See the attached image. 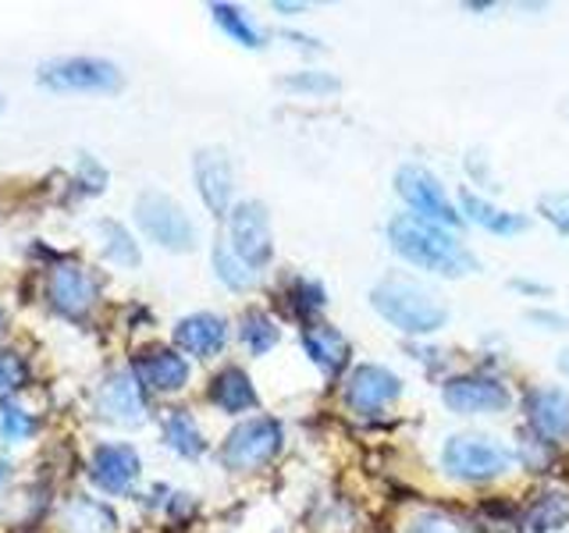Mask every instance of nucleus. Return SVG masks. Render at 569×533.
I'll return each mask as SVG.
<instances>
[{
    "instance_id": "1",
    "label": "nucleus",
    "mask_w": 569,
    "mask_h": 533,
    "mask_svg": "<svg viewBox=\"0 0 569 533\" xmlns=\"http://www.w3.org/2000/svg\"><path fill=\"white\" fill-rule=\"evenodd\" d=\"M388 242L402 260L441 278H462V274L480 271L477 257L467 245L456 242L441 224L423 221L417 213H399V218L388 224Z\"/></svg>"
},
{
    "instance_id": "2",
    "label": "nucleus",
    "mask_w": 569,
    "mask_h": 533,
    "mask_svg": "<svg viewBox=\"0 0 569 533\" xmlns=\"http://www.w3.org/2000/svg\"><path fill=\"white\" fill-rule=\"evenodd\" d=\"M370 302L391 328H399L402 334H435L449 320V306L420 281L388 274L370 289Z\"/></svg>"
},
{
    "instance_id": "3",
    "label": "nucleus",
    "mask_w": 569,
    "mask_h": 533,
    "mask_svg": "<svg viewBox=\"0 0 569 533\" xmlns=\"http://www.w3.org/2000/svg\"><path fill=\"white\" fill-rule=\"evenodd\" d=\"M136 224L142 228V235L157 242L160 249H171V253H192L196 249V228L189 221V213L182 210V203L171 200L164 192L139 195Z\"/></svg>"
},
{
    "instance_id": "4",
    "label": "nucleus",
    "mask_w": 569,
    "mask_h": 533,
    "mask_svg": "<svg viewBox=\"0 0 569 533\" xmlns=\"http://www.w3.org/2000/svg\"><path fill=\"white\" fill-rule=\"evenodd\" d=\"M281 423L274 416H253V420H242L236 431H231L221 444V462L228 470H260L267 466L278 452H281Z\"/></svg>"
},
{
    "instance_id": "5",
    "label": "nucleus",
    "mask_w": 569,
    "mask_h": 533,
    "mask_svg": "<svg viewBox=\"0 0 569 533\" xmlns=\"http://www.w3.org/2000/svg\"><path fill=\"white\" fill-rule=\"evenodd\" d=\"M512 455L485 434H456L445 441L441 466L459 480H495L509 470Z\"/></svg>"
},
{
    "instance_id": "6",
    "label": "nucleus",
    "mask_w": 569,
    "mask_h": 533,
    "mask_svg": "<svg viewBox=\"0 0 569 533\" xmlns=\"http://www.w3.org/2000/svg\"><path fill=\"white\" fill-rule=\"evenodd\" d=\"M36 79L61 93H111L121 86V68L103 58H58L43 61Z\"/></svg>"
},
{
    "instance_id": "7",
    "label": "nucleus",
    "mask_w": 569,
    "mask_h": 533,
    "mask_svg": "<svg viewBox=\"0 0 569 533\" xmlns=\"http://www.w3.org/2000/svg\"><path fill=\"white\" fill-rule=\"evenodd\" d=\"M396 192L417 210V218H423V221L441 224V228H456L462 221L456 213V207L449 203V195H445L441 182L420 164H402L396 171Z\"/></svg>"
},
{
    "instance_id": "8",
    "label": "nucleus",
    "mask_w": 569,
    "mask_h": 533,
    "mask_svg": "<svg viewBox=\"0 0 569 533\" xmlns=\"http://www.w3.org/2000/svg\"><path fill=\"white\" fill-rule=\"evenodd\" d=\"M228 245L236 249V257L253 266V271L271 260V253H274L271 218H267L263 203L246 200L228 213Z\"/></svg>"
},
{
    "instance_id": "9",
    "label": "nucleus",
    "mask_w": 569,
    "mask_h": 533,
    "mask_svg": "<svg viewBox=\"0 0 569 533\" xmlns=\"http://www.w3.org/2000/svg\"><path fill=\"white\" fill-rule=\"evenodd\" d=\"M192 178L196 189H200V200L213 218H224L231 213V192H236V171H231V160L221 147H207L196 150L192 157Z\"/></svg>"
},
{
    "instance_id": "10",
    "label": "nucleus",
    "mask_w": 569,
    "mask_h": 533,
    "mask_svg": "<svg viewBox=\"0 0 569 533\" xmlns=\"http://www.w3.org/2000/svg\"><path fill=\"white\" fill-rule=\"evenodd\" d=\"M399 395H402V381L388 366H378V363L356 366L346 381V402L352 413H360V416L381 413V409L391 405Z\"/></svg>"
},
{
    "instance_id": "11",
    "label": "nucleus",
    "mask_w": 569,
    "mask_h": 533,
    "mask_svg": "<svg viewBox=\"0 0 569 533\" xmlns=\"http://www.w3.org/2000/svg\"><path fill=\"white\" fill-rule=\"evenodd\" d=\"M445 405L452 409V413H502L509 409L512 395L502 381L495 378H485V373H462V378H452L441 391Z\"/></svg>"
},
{
    "instance_id": "12",
    "label": "nucleus",
    "mask_w": 569,
    "mask_h": 533,
    "mask_svg": "<svg viewBox=\"0 0 569 533\" xmlns=\"http://www.w3.org/2000/svg\"><path fill=\"white\" fill-rule=\"evenodd\" d=\"M47 299L50 310L68 320H82L97 302V281L76 263H58L47 274Z\"/></svg>"
},
{
    "instance_id": "13",
    "label": "nucleus",
    "mask_w": 569,
    "mask_h": 533,
    "mask_svg": "<svg viewBox=\"0 0 569 533\" xmlns=\"http://www.w3.org/2000/svg\"><path fill=\"white\" fill-rule=\"evenodd\" d=\"M139 470H142L139 452L121 441L97 444L93 455H89V480L107 494H129L139 480Z\"/></svg>"
},
{
    "instance_id": "14",
    "label": "nucleus",
    "mask_w": 569,
    "mask_h": 533,
    "mask_svg": "<svg viewBox=\"0 0 569 533\" xmlns=\"http://www.w3.org/2000/svg\"><path fill=\"white\" fill-rule=\"evenodd\" d=\"M132 378L142 384V391L171 395V391H182L189 384V363H186V355H178L174 349L150 345L132 360Z\"/></svg>"
},
{
    "instance_id": "15",
    "label": "nucleus",
    "mask_w": 569,
    "mask_h": 533,
    "mask_svg": "<svg viewBox=\"0 0 569 533\" xmlns=\"http://www.w3.org/2000/svg\"><path fill=\"white\" fill-rule=\"evenodd\" d=\"M97 413L107 423L118 426H139L147 420V402H142V384L129 370L111 373L97 391Z\"/></svg>"
},
{
    "instance_id": "16",
    "label": "nucleus",
    "mask_w": 569,
    "mask_h": 533,
    "mask_svg": "<svg viewBox=\"0 0 569 533\" xmlns=\"http://www.w3.org/2000/svg\"><path fill=\"white\" fill-rule=\"evenodd\" d=\"M224 342H228V324L218 313H192L174 324V345L196 355V360L218 355L224 349Z\"/></svg>"
},
{
    "instance_id": "17",
    "label": "nucleus",
    "mask_w": 569,
    "mask_h": 533,
    "mask_svg": "<svg viewBox=\"0 0 569 533\" xmlns=\"http://www.w3.org/2000/svg\"><path fill=\"white\" fill-rule=\"evenodd\" d=\"M527 420L545 441L569 438V395L562 388H533L527 395Z\"/></svg>"
},
{
    "instance_id": "18",
    "label": "nucleus",
    "mask_w": 569,
    "mask_h": 533,
    "mask_svg": "<svg viewBox=\"0 0 569 533\" xmlns=\"http://www.w3.org/2000/svg\"><path fill=\"white\" fill-rule=\"evenodd\" d=\"M207 399H210L213 405H218L221 413H246V409H253V405L260 402L253 381H249V373L239 370V366L221 370L218 378L210 381Z\"/></svg>"
},
{
    "instance_id": "19",
    "label": "nucleus",
    "mask_w": 569,
    "mask_h": 533,
    "mask_svg": "<svg viewBox=\"0 0 569 533\" xmlns=\"http://www.w3.org/2000/svg\"><path fill=\"white\" fill-rule=\"evenodd\" d=\"M302 345H307L310 360L325 373H331V378L349 363V338L338 328H331V324L307 328V331H302Z\"/></svg>"
},
{
    "instance_id": "20",
    "label": "nucleus",
    "mask_w": 569,
    "mask_h": 533,
    "mask_svg": "<svg viewBox=\"0 0 569 533\" xmlns=\"http://www.w3.org/2000/svg\"><path fill=\"white\" fill-rule=\"evenodd\" d=\"M462 218L495 231V235H516V231L527 228V218H520V213H509L502 207H491L488 200H480V195L473 192H462Z\"/></svg>"
},
{
    "instance_id": "21",
    "label": "nucleus",
    "mask_w": 569,
    "mask_h": 533,
    "mask_svg": "<svg viewBox=\"0 0 569 533\" xmlns=\"http://www.w3.org/2000/svg\"><path fill=\"white\" fill-rule=\"evenodd\" d=\"M523 523L530 533H548V530H559L569 523V491L562 487H548L530 502Z\"/></svg>"
},
{
    "instance_id": "22",
    "label": "nucleus",
    "mask_w": 569,
    "mask_h": 533,
    "mask_svg": "<svg viewBox=\"0 0 569 533\" xmlns=\"http://www.w3.org/2000/svg\"><path fill=\"white\" fill-rule=\"evenodd\" d=\"M61 515L71 533H114L118 526V515L93 497H71Z\"/></svg>"
},
{
    "instance_id": "23",
    "label": "nucleus",
    "mask_w": 569,
    "mask_h": 533,
    "mask_svg": "<svg viewBox=\"0 0 569 533\" xmlns=\"http://www.w3.org/2000/svg\"><path fill=\"white\" fill-rule=\"evenodd\" d=\"M164 441H168V449L178 452L182 459H196L207 449L203 431L196 426V420L186 413V409H171V413L164 416Z\"/></svg>"
},
{
    "instance_id": "24",
    "label": "nucleus",
    "mask_w": 569,
    "mask_h": 533,
    "mask_svg": "<svg viewBox=\"0 0 569 533\" xmlns=\"http://www.w3.org/2000/svg\"><path fill=\"white\" fill-rule=\"evenodd\" d=\"M210 14H213V22L221 26V32L228 36V40H236L249 50H257L263 47V32L249 22V14L236 4H210Z\"/></svg>"
},
{
    "instance_id": "25",
    "label": "nucleus",
    "mask_w": 569,
    "mask_h": 533,
    "mask_svg": "<svg viewBox=\"0 0 569 533\" xmlns=\"http://www.w3.org/2000/svg\"><path fill=\"white\" fill-rule=\"evenodd\" d=\"M213 271H218V278L228 284L231 292H246V289H253V281H257V271L249 263H242L236 257V249H231L228 242H218L213 245Z\"/></svg>"
},
{
    "instance_id": "26",
    "label": "nucleus",
    "mask_w": 569,
    "mask_h": 533,
    "mask_svg": "<svg viewBox=\"0 0 569 533\" xmlns=\"http://www.w3.org/2000/svg\"><path fill=\"white\" fill-rule=\"evenodd\" d=\"M100 228V239H103V257L107 260H114L118 266H139V245H136V239L129 235V231H124L118 221H100L97 224Z\"/></svg>"
},
{
    "instance_id": "27",
    "label": "nucleus",
    "mask_w": 569,
    "mask_h": 533,
    "mask_svg": "<svg viewBox=\"0 0 569 533\" xmlns=\"http://www.w3.org/2000/svg\"><path fill=\"white\" fill-rule=\"evenodd\" d=\"M239 334H242L246 349L253 355H263V352H271L278 345V324L263 310H249L242 316V324H239Z\"/></svg>"
},
{
    "instance_id": "28",
    "label": "nucleus",
    "mask_w": 569,
    "mask_h": 533,
    "mask_svg": "<svg viewBox=\"0 0 569 533\" xmlns=\"http://www.w3.org/2000/svg\"><path fill=\"white\" fill-rule=\"evenodd\" d=\"M32 431H36V420L26 413V409L18 405L11 395L0 399V438H4L8 444H14V441L29 438Z\"/></svg>"
},
{
    "instance_id": "29",
    "label": "nucleus",
    "mask_w": 569,
    "mask_h": 533,
    "mask_svg": "<svg viewBox=\"0 0 569 533\" xmlns=\"http://www.w3.org/2000/svg\"><path fill=\"white\" fill-rule=\"evenodd\" d=\"M281 89H292V93H307V97H328L338 93L342 82L328 76V71H296V76L281 79Z\"/></svg>"
},
{
    "instance_id": "30",
    "label": "nucleus",
    "mask_w": 569,
    "mask_h": 533,
    "mask_svg": "<svg viewBox=\"0 0 569 533\" xmlns=\"http://www.w3.org/2000/svg\"><path fill=\"white\" fill-rule=\"evenodd\" d=\"M406 533H467V530H462V523L452 520L449 512L427 509V512H417L413 520H409Z\"/></svg>"
},
{
    "instance_id": "31",
    "label": "nucleus",
    "mask_w": 569,
    "mask_h": 533,
    "mask_svg": "<svg viewBox=\"0 0 569 533\" xmlns=\"http://www.w3.org/2000/svg\"><path fill=\"white\" fill-rule=\"evenodd\" d=\"M289 299H292V310L299 316H307V313L325 306V289H320L317 281H296L292 289H289Z\"/></svg>"
},
{
    "instance_id": "32",
    "label": "nucleus",
    "mask_w": 569,
    "mask_h": 533,
    "mask_svg": "<svg viewBox=\"0 0 569 533\" xmlns=\"http://www.w3.org/2000/svg\"><path fill=\"white\" fill-rule=\"evenodd\" d=\"M538 210L562 231V235H569V192H545L538 200Z\"/></svg>"
},
{
    "instance_id": "33",
    "label": "nucleus",
    "mask_w": 569,
    "mask_h": 533,
    "mask_svg": "<svg viewBox=\"0 0 569 533\" xmlns=\"http://www.w3.org/2000/svg\"><path fill=\"white\" fill-rule=\"evenodd\" d=\"M26 360L11 349H0V391H14L26 381Z\"/></svg>"
},
{
    "instance_id": "34",
    "label": "nucleus",
    "mask_w": 569,
    "mask_h": 533,
    "mask_svg": "<svg viewBox=\"0 0 569 533\" xmlns=\"http://www.w3.org/2000/svg\"><path fill=\"white\" fill-rule=\"evenodd\" d=\"M76 185H79V192H86V195H100L103 185H107V171H103V164H97L93 157H82V160H79V171H76Z\"/></svg>"
},
{
    "instance_id": "35",
    "label": "nucleus",
    "mask_w": 569,
    "mask_h": 533,
    "mask_svg": "<svg viewBox=\"0 0 569 533\" xmlns=\"http://www.w3.org/2000/svg\"><path fill=\"white\" fill-rule=\"evenodd\" d=\"M530 320H533V324H551L556 331H562V328H566V320H562V316H556V313H530Z\"/></svg>"
},
{
    "instance_id": "36",
    "label": "nucleus",
    "mask_w": 569,
    "mask_h": 533,
    "mask_svg": "<svg viewBox=\"0 0 569 533\" xmlns=\"http://www.w3.org/2000/svg\"><path fill=\"white\" fill-rule=\"evenodd\" d=\"M559 366H562V373H566V378H569V349L559 355Z\"/></svg>"
},
{
    "instance_id": "37",
    "label": "nucleus",
    "mask_w": 569,
    "mask_h": 533,
    "mask_svg": "<svg viewBox=\"0 0 569 533\" xmlns=\"http://www.w3.org/2000/svg\"><path fill=\"white\" fill-rule=\"evenodd\" d=\"M8 476V462H0V480H4Z\"/></svg>"
},
{
    "instance_id": "38",
    "label": "nucleus",
    "mask_w": 569,
    "mask_h": 533,
    "mask_svg": "<svg viewBox=\"0 0 569 533\" xmlns=\"http://www.w3.org/2000/svg\"><path fill=\"white\" fill-rule=\"evenodd\" d=\"M4 320H8V316H4V310H0V331H4Z\"/></svg>"
},
{
    "instance_id": "39",
    "label": "nucleus",
    "mask_w": 569,
    "mask_h": 533,
    "mask_svg": "<svg viewBox=\"0 0 569 533\" xmlns=\"http://www.w3.org/2000/svg\"><path fill=\"white\" fill-rule=\"evenodd\" d=\"M566 118H569V103H566Z\"/></svg>"
}]
</instances>
